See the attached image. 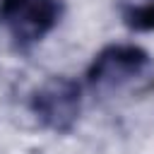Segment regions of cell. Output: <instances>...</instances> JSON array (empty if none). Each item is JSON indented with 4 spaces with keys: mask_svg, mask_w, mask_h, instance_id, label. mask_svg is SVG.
<instances>
[{
    "mask_svg": "<svg viewBox=\"0 0 154 154\" xmlns=\"http://www.w3.org/2000/svg\"><path fill=\"white\" fill-rule=\"evenodd\" d=\"M60 0H0V24L19 51L46 38L60 22Z\"/></svg>",
    "mask_w": 154,
    "mask_h": 154,
    "instance_id": "3957f363",
    "label": "cell"
},
{
    "mask_svg": "<svg viewBox=\"0 0 154 154\" xmlns=\"http://www.w3.org/2000/svg\"><path fill=\"white\" fill-rule=\"evenodd\" d=\"M29 108L46 130L67 135L82 113V87L72 77L53 75L31 94Z\"/></svg>",
    "mask_w": 154,
    "mask_h": 154,
    "instance_id": "7a4b0ae2",
    "label": "cell"
},
{
    "mask_svg": "<svg viewBox=\"0 0 154 154\" xmlns=\"http://www.w3.org/2000/svg\"><path fill=\"white\" fill-rule=\"evenodd\" d=\"M87 84L101 96H144L154 91V58L142 46L111 43L94 55Z\"/></svg>",
    "mask_w": 154,
    "mask_h": 154,
    "instance_id": "6da1fadb",
    "label": "cell"
},
{
    "mask_svg": "<svg viewBox=\"0 0 154 154\" xmlns=\"http://www.w3.org/2000/svg\"><path fill=\"white\" fill-rule=\"evenodd\" d=\"M116 7L130 31H154V0H116Z\"/></svg>",
    "mask_w": 154,
    "mask_h": 154,
    "instance_id": "277c9868",
    "label": "cell"
}]
</instances>
